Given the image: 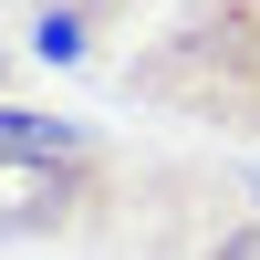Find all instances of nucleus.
<instances>
[{
    "instance_id": "nucleus-1",
    "label": "nucleus",
    "mask_w": 260,
    "mask_h": 260,
    "mask_svg": "<svg viewBox=\"0 0 260 260\" xmlns=\"http://www.w3.org/2000/svg\"><path fill=\"white\" fill-rule=\"evenodd\" d=\"M115 83L146 115L260 146V0H167L146 42L115 62Z\"/></svg>"
},
{
    "instance_id": "nucleus-2",
    "label": "nucleus",
    "mask_w": 260,
    "mask_h": 260,
    "mask_svg": "<svg viewBox=\"0 0 260 260\" xmlns=\"http://www.w3.org/2000/svg\"><path fill=\"white\" fill-rule=\"evenodd\" d=\"M125 208V167L104 156H0V250H42V240H83Z\"/></svg>"
},
{
    "instance_id": "nucleus-3",
    "label": "nucleus",
    "mask_w": 260,
    "mask_h": 260,
    "mask_svg": "<svg viewBox=\"0 0 260 260\" xmlns=\"http://www.w3.org/2000/svg\"><path fill=\"white\" fill-rule=\"evenodd\" d=\"M0 156H94V125H73V115H21V104H0Z\"/></svg>"
},
{
    "instance_id": "nucleus-4",
    "label": "nucleus",
    "mask_w": 260,
    "mask_h": 260,
    "mask_svg": "<svg viewBox=\"0 0 260 260\" xmlns=\"http://www.w3.org/2000/svg\"><path fill=\"white\" fill-rule=\"evenodd\" d=\"M31 62H62V73L94 62V21L83 11H31Z\"/></svg>"
},
{
    "instance_id": "nucleus-5",
    "label": "nucleus",
    "mask_w": 260,
    "mask_h": 260,
    "mask_svg": "<svg viewBox=\"0 0 260 260\" xmlns=\"http://www.w3.org/2000/svg\"><path fill=\"white\" fill-rule=\"evenodd\" d=\"M187 260H260V219H219V229H208Z\"/></svg>"
},
{
    "instance_id": "nucleus-6",
    "label": "nucleus",
    "mask_w": 260,
    "mask_h": 260,
    "mask_svg": "<svg viewBox=\"0 0 260 260\" xmlns=\"http://www.w3.org/2000/svg\"><path fill=\"white\" fill-rule=\"evenodd\" d=\"M42 11H83V21H94V31H115V21L136 11V0H42Z\"/></svg>"
},
{
    "instance_id": "nucleus-7",
    "label": "nucleus",
    "mask_w": 260,
    "mask_h": 260,
    "mask_svg": "<svg viewBox=\"0 0 260 260\" xmlns=\"http://www.w3.org/2000/svg\"><path fill=\"white\" fill-rule=\"evenodd\" d=\"M240 187H250V208H260V167H250V177H240Z\"/></svg>"
},
{
    "instance_id": "nucleus-8",
    "label": "nucleus",
    "mask_w": 260,
    "mask_h": 260,
    "mask_svg": "<svg viewBox=\"0 0 260 260\" xmlns=\"http://www.w3.org/2000/svg\"><path fill=\"white\" fill-rule=\"evenodd\" d=\"M0 73H11V42H0Z\"/></svg>"
}]
</instances>
